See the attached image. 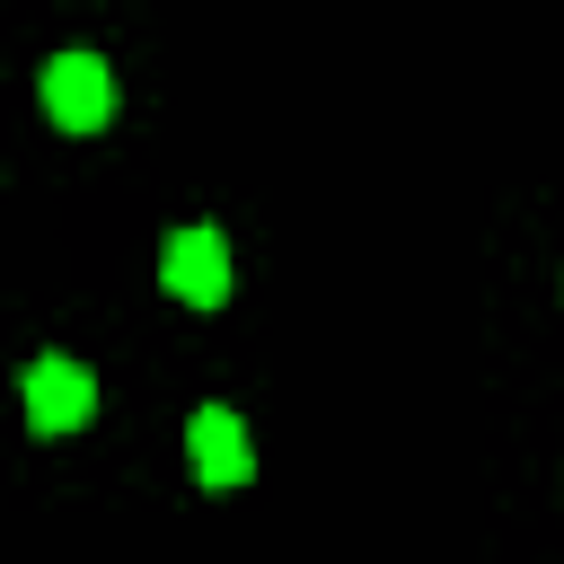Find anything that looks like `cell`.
I'll use <instances>...</instances> for the list:
<instances>
[{"label": "cell", "mask_w": 564, "mask_h": 564, "mask_svg": "<svg viewBox=\"0 0 564 564\" xmlns=\"http://www.w3.org/2000/svg\"><path fill=\"white\" fill-rule=\"evenodd\" d=\"M159 282L185 300V308H220L229 300V238L220 229H176L159 247Z\"/></svg>", "instance_id": "obj_2"}, {"label": "cell", "mask_w": 564, "mask_h": 564, "mask_svg": "<svg viewBox=\"0 0 564 564\" xmlns=\"http://www.w3.org/2000/svg\"><path fill=\"white\" fill-rule=\"evenodd\" d=\"M185 458H194V476H203L212 494L247 485V467H256V449H247V423H238L229 405H203V414L185 423Z\"/></svg>", "instance_id": "obj_4"}, {"label": "cell", "mask_w": 564, "mask_h": 564, "mask_svg": "<svg viewBox=\"0 0 564 564\" xmlns=\"http://www.w3.org/2000/svg\"><path fill=\"white\" fill-rule=\"evenodd\" d=\"M44 115H53L62 132H97V123L115 115L106 62H97V53H53V62H44Z\"/></svg>", "instance_id": "obj_1"}, {"label": "cell", "mask_w": 564, "mask_h": 564, "mask_svg": "<svg viewBox=\"0 0 564 564\" xmlns=\"http://www.w3.org/2000/svg\"><path fill=\"white\" fill-rule=\"evenodd\" d=\"M88 414H97V379H88V361L44 352V361L26 370V423H35V432H79Z\"/></svg>", "instance_id": "obj_3"}]
</instances>
